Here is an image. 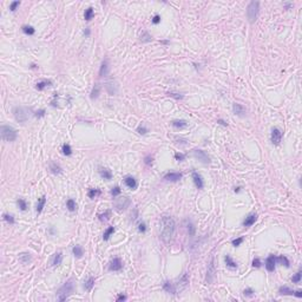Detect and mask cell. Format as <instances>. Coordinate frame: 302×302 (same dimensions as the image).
Masks as SVG:
<instances>
[{"mask_svg":"<svg viewBox=\"0 0 302 302\" xmlns=\"http://www.w3.org/2000/svg\"><path fill=\"white\" fill-rule=\"evenodd\" d=\"M160 23H161V16L155 14V16H154V18H152V24L157 25V24H160Z\"/></svg>","mask_w":302,"mask_h":302,"instance_id":"11a10c76","label":"cell"},{"mask_svg":"<svg viewBox=\"0 0 302 302\" xmlns=\"http://www.w3.org/2000/svg\"><path fill=\"white\" fill-rule=\"evenodd\" d=\"M189 284V278H188V274H183V276L181 279L177 281V283L175 284V288H176V293L178 292H182L183 289H186Z\"/></svg>","mask_w":302,"mask_h":302,"instance_id":"52a82bcc","label":"cell"},{"mask_svg":"<svg viewBox=\"0 0 302 302\" xmlns=\"http://www.w3.org/2000/svg\"><path fill=\"white\" fill-rule=\"evenodd\" d=\"M74 290V283H73V280H69L68 282H65L63 284V287L58 290L57 293V299L58 301H65L66 299L70 298V295L73 293Z\"/></svg>","mask_w":302,"mask_h":302,"instance_id":"7a4b0ae2","label":"cell"},{"mask_svg":"<svg viewBox=\"0 0 302 302\" xmlns=\"http://www.w3.org/2000/svg\"><path fill=\"white\" fill-rule=\"evenodd\" d=\"M240 189H241V188H240V186H237V188H235V192H238V191H240Z\"/></svg>","mask_w":302,"mask_h":302,"instance_id":"003e7915","label":"cell"},{"mask_svg":"<svg viewBox=\"0 0 302 302\" xmlns=\"http://www.w3.org/2000/svg\"><path fill=\"white\" fill-rule=\"evenodd\" d=\"M4 220L10 223V224H14L16 223V220H14V216L13 215H10V214H4Z\"/></svg>","mask_w":302,"mask_h":302,"instance_id":"60d3db41","label":"cell"},{"mask_svg":"<svg viewBox=\"0 0 302 302\" xmlns=\"http://www.w3.org/2000/svg\"><path fill=\"white\" fill-rule=\"evenodd\" d=\"M171 125L174 128H176V129H183V128L188 126V122L184 120V119H176V120L171 122Z\"/></svg>","mask_w":302,"mask_h":302,"instance_id":"ffe728a7","label":"cell"},{"mask_svg":"<svg viewBox=\"0 0 302 302\" xmlns=\"http://www.w3.org/2000/svg\"><path fill=\"white\" fill-rule=\"evenodd\" d=\"M50 85H52V82H51V80L43 79V80H40V82H38V83H37V85H36V89H37V90H39V91H43L45 88L50 86Z\"/></svg>","mask_w":302,"mask_h":302,"instance_id":"7402d4cb","label":"cell"},{"mask_svg":"<svg viewBox=\"0 0 302 302\" xmlns=\"http://www.w3.org/2000/svg\"><path fill=\"white\" fill-rule=\"evenodd\" d=\"M244 241V237H237V238H235V240H232V246L234 247H238V246H241L242 244V242Z\"/></svg>","mask_w":302,"mask_h":302,"instance_id":"7dc6e473","label":"cell"},{"mask_svg":"<svg viewBox=\"0 0 302 302\" xmlns=\"http://www.w3.org/2000/svg\"><path fill=\"white\" fill-rule=\"evenodd\" d=\"M123 268V262L119 257H115L111 262H110V266H109V269L111 272H119L120 269Z\"/></svg>","mask_w":302,"mask_h":302,"instance_id":"8fae6325","label":"cell"},{"mask_svg":"<svg viewBox=\"0 0 302 302\" xmlns=\"http://www.w3.org/2000/svg\"><path fill=\"white\" fill-rule=\"evenodd\" d=\"M19 261L24 263V264H27L30 261H31V255L28 254V253H22L20 255H19Z\"/></svg>","mask_w":302,"mask_h":302,"instance_id":"d590c367","label":"cell"},{"mask_svg":"<svg viewBox=\"0 0 302 302\" xmlns=\"http://www.w3.org/2000/svg\"><path fill=\"white\" fill-rule=\"evenodd\" d=\"M131 201L129 197H119L115 201V208H116L117 211H122V210H125L129 206H130Z\"/></svg>","mask_w":302,"mask_h":302,"instance_id":"8992f818","label":"cell"},{"mask_svg":"<svg viewBox=\"0 0 302 302\" xmlns=\"http://www.w3.org/2000/svg\"><path fill=\"white\" fill-rule=\"evenodd\" d=\"M18 137V134H17V130L10 125H6V124H2L1 125V138L2 140L5 142H13V140L17 139Z\"/></svg>","mask_w":302,"mask_h":302,"instance_id":"3957f363","label":"cell"},{"mask_svg":"<svg viewBox=\"0 0 302 302\" xmlns=\"http://www.w3.org/2000/svg\"><path fill=\"white\" fill-rule=\"evenodd\" d=\"M50 170H51V172H52V174H54V175H58V174H60V172H62V168H60V165H59V164H57L56 162L50 163Z\"/></svg>","mask_w":302,"mask_h":302,"instance_id":"d4e9b609","label":"cell"},{"mask_svg":"<svg viewBox=\"0 0 302 302\" xmlns=\"http://www.w3.org/2000/svg\"><path fill=\"white\" fill-rule=\"evenodd\" d=\"M138 232H143V234L146 232V226H145V223H144V222H140L139 224H138Z\"/></svg>","mask_w":302,"mask_h":302,"instance_id":"db71d44e","label":"cell"},{"mask_svg":"<svg viewBox=\"0 0 302 302\" xmlns=\"http://www.w3.org/2000/svg\"><path fill=\"white\" fill-rule=\"evenodd\" d=\"M214 274H215V264H214V257H211L210 263L208 264V272H207V282L208 283L212 281Z\"/></svg>","mask_w":302,"mask_h":302,"instance_id":"5bb4252c","label":"cell"},{"mask_svg":"<svg viewBox=\"0 0 302 302\" xmlns=\"http://www.w3.org/2000/svg\"><path fill=\"white\" fill-rule=\"evenodd\" d=\"M108 73H109V59H104L100 65V69H99V76L104 77Z\"/></svg>","mask_w":302,"mask_h":302,"instance_id":"d6986e66","label":"cell"},{"mask_svg":"<svg viewBox=\"0 0 302 302\" xmlns=\"http://www.w3.org/2000/svg\"><path fill=\"white\" fill-rule=\"evenodd\" d=\"M256 220H257V214H255V212L249 214V215L244 218L243 226H244V227H252V226L256 222Z\"/></svg>","mask_w":302,"mask_h":302,"instance_id":"9a60e30c","label":"cell"},{"mask_svg":"<svg viewBox=\"0 0 302 302\" xmlns=\"http://www.w3.org/2000/svg\"><path fill=\"white\" fill-rule=\"evenodd\" d=\"M182 172H168L164 175V180L170 182H178L182 178Z\"/></svg>","mask_w":302,"mask_h":302,"instance_id":"7c38bea8","label":"cell"},{"mask_svg":"<svg viewBox=\"0 0 302 302\" xmlns=\"http://www.w3.org/2000/svg\"><path fill=\"white\" fill-rule=\"evenodd\" d=\"M144 163H145L146 165H151V164H152V157H151V156H146V157L144 158Z\"/></svg>","mask_w":302,"mask_h":302,"instance_id":"6f0895ef","label":"cell"},{"mask_svg":"<svg viewBox=\"0 0 302 302\" xmlns=\"http://www.w3.org/2000/svg\"><path fill=\"white\" fill-rule=\"evenodd\" d=\"M45 204H46V196H42L40 198H38V203H37V208H36L37 214H40L43 211Z\"/></svg>","mask_w":302,"mask_h":302,"instance_id":"44dd1931","label":"cell"},{"mask_svg":"<svg viewBox=\"0 0 302 302\" xmlns=\"http://www.w3.org/2000/svg\"><path fill=\"white\" fill-rule=\"evenodd\" d=\"M110 214H111V212H110L109 210H106L105 212L99 214V215H98V217H99V220H100V221H106V220H109V218H110Z\"/></svg>","mask_w":302,"mask_h":302,"instance_id":"ee69618b","label":"cell"},{"mask_svg":"<svg viewBox=\"0 0 302 302\" xmlns=\"http://www.w3.org/2000/svg\"><path fill=\"white\" fill-rule=\"evenodd\" d=\"M17 203H18V206H19V208H20L22 211H25V210L27 209V202H26L25 200H23V198H19Z\"/></svg>","mask_w":302,"mask_h":302,"instance_id":"7bdbcfd3","label":"cell"},{"mask_svg":"<svg viewBox=\"0 0 302 302\" xmlns=\"http://www.w3.org/2000/svg\"><path fill=\"white\" fill-rule=\"evenodd\" d=\"M301 278H302V272L301 270H299V272L292 278V282H293V283H300V282H301Z\"/></svg>","mask_w":302,"mask_h":302,"instance_id":"b9f144b4","label":"cell"},{"mask_svg":"<svg viewBox=\"0 0 302 302\" xmlns=\"http://www.w3.org/2000/svg\"><path fill=\"white\" fill-rule=\"evenodd\" d=\"M114 232H115V227H109V228L104 232V234H103V240H104V241H108V240L112 236Z\"/></svg>","mask_w":302,"mask_h":302,"instance_id":"d6a6232c","label":"cell"},{"mask_svg":"<svg viewBox=\"0 0 302 302\" xmlns=\"http://www.w3.org/2000/svg\"><path fill=\"white\" fill-rule=\"evenodd\" d=\"M124 183H125V186H128L129 189L135 190V189L137 188V181H136L132 176H126V177L124 178Z\"/></svg>","mask_w":302,"mask_h":302,"instance_id":"e0dca14e","label":"cell"},{"mask_svg":"<svg viewBox=\"0 0 302 302\" xmlns=\"http://www.w3.org/2000/svg\"><path fill=\"white\" fill-rule=\"evenodd\" d=\"M66 208L70 210V211H74V210L77 209V204H76L74 200H72V198H69V200L66 201Z\"/></svg>","mask_w":302,"mask_h":302,"instance_id":"74e56055","label":"cell"},{"mask_svg":"<svg viewBox=\"0 0 302 302\" xmlns=\"http://www.w3.org/2000/svg\"><path fill=\"white\" fill-rule=\"evenodd\" d=\"M23 32L25 34H28V36H33L34 33H36V30H34V27H32V26H30V25H24L23 27Z\"/></svg>","mask_w":302,"mask_h":302,"instance_id":"e575fe53","label":"cell"},{"mask_svg":"<svg viewBox=\"0 0 302 302\" xmlns=\"http://www.w3.org/2000/svg\"><path fill=\"white\" fill-rule=\"evenodd\" d=\"M258 10H260V2L258 1H252L249 2L248 7H247V17L249 19V22L253 24L257 18L258 14Z\"/></svg>","mask_w":302,"mask_h":302,"instance_id":"277c9868","label":"cell"},{"mask_svg":"<svg viewBox=\"0 0 302 302\" xmlns=\"http://www.w3.org/2000/svg\"><path fill=\"white\" fill-rule=\"evenodd\" d=\"M279 293L281 294V295H293L294 290H293V289H290V288H289V287H287V286H283V287H280Z\"/></svg>","mask_w":302,"mask_h":302,"instance_id":"1f68e13d","label":"cell"},{"mask_svg":"<svg viewBox=\"0 0 302 302\" xmlns=\"http://www.w3.org/2000/svg\"><path fill=\"white\" fill-rule=\"evenodd\" d=\"M175 158H176V161L182 162V161L186 160V155H184V154H181V152H176V154H175Z\"/></svg>","mask_w":302,"mask_h":302,"instance_id":"681fc988","label":"cell"},{"mask_svg":"<svg viewBox=\"0 0 302 302\" xmlns=\"http://www.w3.org/2000/svg\"><path fill=\"white\" fill-rule=\"evenodd\" d=\"M99 175L102 176V178H104V180H111L112 178V172L109 170V169H105V168H102V169H99Z\"/></svg>","mask_w":302,"mask_h":302,"instance_id":"603a6c76","label":"cell"},{"mask_svg":"<svg viewBox=\"0 0 302 302\" xmlns=\"http://www.w3.org/2000/svg\"><path fill=\"white\" fill-rule=\"evenodd\" d=\"M192 154H194V156L198 160V161H201L202 163H204V164H208L210 163V157L208 156V154L206 152V151H203V150H194L192 151Z\"/></svg>","mask_w":302,"mask_h":302,"instance_id":"ba28073f","label":"cell"},{"mask_svg":"<svg viewBox=\"0 0 302 302\" xmlns=\"http://www.w3.org/2000/svg\"><path fill=\"white\" fill-rule=\"evenodd\" d=\"M275 266H276V256L270 254L266 260V268H267L268 272H274Z\"/></svg>","mask_w":302,"mask_h":302,"instance_id":"30bf717a","label":"cell"},{"mask_svg":"<svg viewBox=\"0 0 302 302\" xmlns=\"http://www.w3.org/2000/svg\"><path fill=\"white\" fill-rule=\"evenodd\" d=\"M175 228H176V224H175L174 218L169 215H164L162 217V232H161V238L164 243L166 244L170 243L175 232Z\"/></svg>","mask_w":302,"mask_h":302,"instance_id":"6da1fadb","label":"cell"},{"mask_svg":"<svg viewBox=\"0 0 302 302\" xmlns=\"http://www.w3.org/2000/svg\"><path fill=\"white\" fill-rule=\"evenodd\" d=\"M93 17H94V10H93L92 7H89L88 10H85V13H84V19H85L86 22H90Z\"/></svg>","mask_w":302,"mask_h":302,"instance_id":"f546056e","label":"cell"},{"mask_svg":"<svg viewBox=\"0 0 302 302\" xmlns=\"http://www.w3.org/2000/svg\"><path fill=\"white\" fill-rule=\"evenodd\" d=\"M124 300H126V296H125V295H123V294H119V295H117L116 301H124Z\"/></svg>","mask_w":302,"mask_h":302,"instance_id":"680465c9","label":"cell"},{"mask_svg":"<svg viewBox=\"0 0 302 302\" xmlns=\"http://www.w3.org/2000/svg\"><path fill=\"white\" fill-rule=\"evenodd\" d=\"M72 253H73V255L76 256L77 258H80L82 256L84 255V250H83V248L80 247V246H74L73 248H72Z\"/></svg>","mask_w":302,"mask_h":302,"instance_id":"484cf974","label":"cell"},{"mask_svg":"<svg viewBox=\"0 0 302 302\" xmlns=\"http://www.w3.org/2000/svg\"><path fill=\"white\" fill-rule=\"evenodd\" d=\"M253 267H255V268H260L261 267V261L258 258H254L253 260Z\"/></svg>","mask_w":302,"mask_h":302,"instance_id":"9f6ffc18","label":"cell"},{"mask_svg":"<svg viewBox=\"0 0 302 302\" xmlns=\"http://www.w3.org/2000/svg\"><path fill=\"white\" fill-rule=\"evenodd\" d=\"M137 132H138L139 135H145L146 132H149V130H148L145 126H143V125H139V126L137 128Z\"/></svg>","mask_w":302,"mask_h":302,"instance_id":"816d5d0a","label":"cell"},{"mask_svg":"<svg viewBox=\"0 0 302 302\" xmlns=\"http://www.w3.org/2000/svg\"><path fill=\"white\" fill-rule=\"evenodd\" d=\"M93 286H94V279H93L92 276H90L89 279L85 281V283H84V289L88 290V292H90V290H92Z\"/></svg>","mask_w":302,"mask_h":302,"instance_id":"f1b7e54d","label":"cell"},{"mask_svg":"<svg viewBox=\"0 0 302 302\" xmlns=\"http://www.w3.org/2000/svg\"><path fill=\"white\" fill-rule=\"evenodd\" d=\"M168 96H170V97H172V98H175V99H177V100L184 98L183 94H180V93H175V92H168Z\"/></svg>","mask_w":302,"mask_h":302,"instance_id":"c3c4849f","label":"cell"},{"mask_svg":"<svg viewBox=\"0 0 302 302\" xmlns=\"http://www.w3.org/2000/svg\"><path fill=\"white\" fill-rule=\"evenodd\" d=\"M272 143L275 145H279L281 139H282V131L280 130L279 128H274L272 130V136H270Z\"/></svg>","mask_w":302,"mask_h":302,"instance_id":"9c48e42d","label":"cell"},{"mask_svg":"<svg viewBox=\"0 0 302 302\" xmlns=\"http://www.w3.org/2000/svg\"><path fill=\"white\" fill-rule=\"evenodd\" d=\"M45 114H46V111H45L44 109H42V110H38V111H36L34 116L37 117V118H42V117L45 116Z\"/></svg>","mask_w":302,"mask_h":302,"instance_id":"f5cc1de1","label":"cell"},{"mask_svg":"<svg viewBox=\"0 0 302 302\" xmlns=\"http://www.w3.org/2000/svg\"><path fill=\"white\" fill-rule=\"evenodd\" d=\"M232 110H234V114H235V115H237V116H240V117H243L246 115V108H244L243 105H241V104L235 103V104L232 105Z\"/></svg>","mask_w":302,"mask_h":302,"instance_id":"2e32d148","label":"cell"},{"mask_svg":"<svg viewBox=\"0 0 302 302\" xmlns=\"http://www.w3.org/2000/svg\"><path fill=\"white\" fill-rule=\"evenodd\" d=\"M139 39H140V42H143V43H149V42H151V40H152V37L149 34V32L143 31V32L140 33Z\"/></svg>","mask_w":302,"mask_h":302,"instance_id":"4dcf8cb0","label":"cell"},{"mask_svg":"<svg viewBox=\"0 0 302 302\" xmlns=\"http://www.w3.org/2000/svg\"><path fill=\"white\" fill-rule=\"evenodd\" d=\"M13 115H14L16 120L19 122V123H22V124H25L27 122V119H28V112L23 106H16L13 109Z\"/></svg>","mask_w":302,"mask_h":302,"instance_id":"5b68a950","label":"cell"},{"mask_svg":"<svg viewBox=\"0 0 302 302\" xmlns=\"http://www.w3.org/2000/svg\"><path fill=\"white\" fill-rule=\"evenodd\" d=\"M163 289L166 292V293H169V294H176V288H175V284L174 283H171L170 281H165L164 283H163Z\"/></svg>","mask_w":302,"mask_h":302,"instance_id":"ac0fdd59","label":"cell"},{"mask_svg":"<svg viewBox=\"0 0 302 302\" xmlns=\"http://www.w3.org/2000/svg\"><path fill=\"white\" fill-rule=\"evenodd\" d=\"M62 261H63V254L62 253H57V254H54L53 261H52V266L53 267H58V266L62 264Z\"/></svg>","mask_w":302,"mask_h":302,"instance_id":"4316f807","label":"cell"},{"mask_svg":"<svg viewBox=\"0 0 302 302\" xmlns=\"http://www.w3.org/2000/svg\"><path fill=\"white\" fill-rule=\"evenodd\" d=\"M100 194H102V191H100L99 189H90L89 192H88V196H89L90 198H94V197L99 196Z\"/></svg>","mask_w":302,"mask_h":302,"instance_id":"ab89813d","label":"cell"},{"mask_svg":"<svg viewBox=\"0 0 302 302\" xmlns=\"http://www.w3.org/2000/svg\"><path fill=\"white\" fill-rule=\"evenodd\" d=\"M192 180H194V183H195V186H196L197 189H203V186H204V182H203L202 176H201L198 172L192 171Z\"/></svg>","mask_w":302,"mask_h":302,"instance_id":"4fadbf2b","label":"cell"},{"mask_svg":"<svg viewBox=\"0 0 302 302\" xmlns=\"http://www.w3.org/2000/svg\"><path fill=\"white\" fill-rule=\"evenodd\" d=\"M120 192H122V189H120L119 186H115V188H112V190H111V195H112L114 197L118 196Z\"/></svg>","mask_w":302,"mask_h":302,"instance_id":"f907efd6","label":"cell"},{"mask_svg":"<svg viewBox=\"0 0 302 302\" xmlns=\"http://www.w3.org/2000/svg\"><path fill=\"white\" fill-rule=\"evenodd\" d=\"M217 123L221 124V125H223V126H228V123L226 120H223V119H217Z\"/></svg>","mask_w":302,"mask_h":302,"instance_id":"6125c7cd","label":"cell"},{"mask_svg":"<svg viewBox=\"0 0 302 302\" xmlns=\"http://www.w3.org/2000/svg\"><path fill=\"white\" fill-rule=\"evenodd\" d=\"M57 97H58V93H54V96H53V98H54V99H56V98H57ZM51 105H52V106H54V108H56V106H57V105H56V102H54V100H52V102H51Z\"/></svg>","mask_w":302,"mask_h":302,"instance_id":"be15d7a7","label":"cell"},{"mask_svg":"<svg viewBox=\"0 0 302 302\" xmlns=\"http://www.w3.org/2000/svg\"><path fill=\"white\" fill-rule=\"evenodd\" d=\"M62 150H63V154L66 155V156H71V155H72V149H71L70 144H68V143L63 144Z\"/></svg>","mask_w":302,"mask_h":302,"instance_id":"f35d334b","label":"cell"},{"mask_svg":"<svg viewBox=\"0 0 302 302\" xmlns=\"http://www.w3.org/2000/svg\"><path fill=\"white\" fill-rule=\"evenodd\" d=\"M48 232H50L51 235H54V232H54V228H53V227H51V228L48 229Z\"/></svg>","mask_w":302,"mask_h":302,"instance_id":"e7e4bbea","label":"cell"},{"mask_svg":"<svg viewBox=\"0 0 302 302\" xmlns=\"http://www.w3.org/2000/svg\"><path fill=\"white\" fill-rule=\"evenodd\" d=\"M19 6H20V1H13V2L10 4V10H11L12 12H16L17 8H18Z\"/></svg>","mask_w":302,"mask_h":302,"instance_id":"f6af8a7d","label":"cell"},{"mask_svg":"<svg viewBox=\"0 0 302 302\" xmlns=\"http://www.w3.org/2000/svg\"><path fill=\"white\" fill-rule=\"evenodd\" d=\"M184 226H186V230H188L189 236H194V235H195V227H194L192 222H191L190 220H186V221H184Z\"/></svg>","mask_w":302,"mask_h":302,"instance_id":"cb8c5ba5","label":"cell"},{"mask_svg":"<svg viewBox=\"0 0 302 302\" xmlns=\"http://www.w3.org/2000/svg\"><path fill=\"white\" fill-rule=\"evenodd\" d=\"M99 93H100V85H99V84H96V85L93 86L92 91H91V99H97L98 96H99Z\"/></svg>","mask_w":302,"mask_h":302,"instance_id":"836d02e7","label":"cell"},{"mask_svg":"<svg viewBox=\"0 0 302 302\" xmlns=\"http://www.w3.org/2000/svg\"><path fill=\"white\" fill-rule=\"evenodd\" d=\"M224 261H226V264H227V267H229V268H232V269H236L237 268V263L234 261L232 258V256L227 255L224 257Z\"/></svg>","mask_w":302,"mask_h":302,"instance_id":"83f0119b","label":"cell"},{"mask_svg":"<svg viewBox=\"0 0 302 302\" xmlns=\"http://www.w3.org/2000/svg\"><path fill=\"white\" fill-rule=\"evenodd\" d=\"M276 261H279L280 263L282 264V266H284V267H287V268H289V266H290V262H289V260L286 257V256L281 255L279 257H276Z\"/></svg>","mask_w":302,"mask_h":302,"instance_id":"8d00e7d4","label":"cell"},{"mask_svg":"<svg viewBox=\"0 0 302 302\" xmlns=\"http://www.w3.org/2000/svg\"><path fill=\"white\" fill-rule=\"evenodd\" d=\"M84 34H85V36H90V30H89V28H86V30L84 31Z\"/></svg>","mask_w":302,"mask_h":302,"instance_id":"03108f58","label":"cell"},{"mask_svg":"<svg viewBox=\"0 0 302 302\" xmlns=\"http://www.w3.org/2000/svg\"><path fill=\"white\" fill-rule=\"evenodd\" d=\"M283 7H284L286 10H289L290 7H293V4H292V2H284V4H283Z\"/></svg>","mask_w":302,"mask_h":302,"instance_id":"94428289","label":"cell"},{"mask_svg":"<svg viewBox=\"0 0 302 302\" xmlns=\"http://www.w3.org/2000/svg\"><path fill=\"white\" fill-rule=\"evenodd\" d=\"M293 295H295L296 298H302V290H295L294 293H293Z\"/></svg>","mask_w":302,"mask_h":302,"instance_id":"91938a15","label":"cell"},{"mask_svg":"<svg viewBox=\"0 0 302 302\" xmlns=\"http://www.w3.org/2000/svg\"><path fill=\"white\" fill-rule=\"evenodd\" d=\"M254 293H255V292H254L252 288H247V289L243 290V295L247 296V298H253V296H254Z\"/></svg>","mask_w":302,"mask_h":302,"instance_id":"bcb514c9","label":"cell"}]
</instances>
